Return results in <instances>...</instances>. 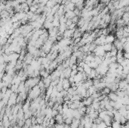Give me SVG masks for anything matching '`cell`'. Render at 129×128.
<instances>
[{
    "label": "cell",
    "mask_w": 129,
    "mask_h": 128,
    "mask_svg": "<svg viewBox=\"0 0 129 128\" xmlns=\"http://www.w3.org/2000/svg\"><path fill=\"white\" fill-rule=\"evenodd\" d=\"M124 30H125V31H126L127 32L129 33V26H125L124 27Z\"/></svg>",
    "instance_id": "obj_50"
},
{
    "label": "cell",
    "mask_w": 129,
    "mask_h": 128,
    "mask_svg": "<svg viewBox=\"0 0 129 128\" xmlns=\"http://www.w3.org/2000/svg\"><path fill=\"white\" fill-rule=\"evenodd\" d=\"M92 106L93 108L96 110V111H98L100 109V102H95V101H93V103H92Z\"/></svg>",
    "instance_id": "obj_31"
},
{
    "label": "cell",
    "mask_w": 129,
    "mask_h": 128,
    "mask_svg": "<svg viewBox=\"0 0 129 128\" xmlns=\"http://www.w3.org/2000/svg\"><path fill=\"white\" fill-rule=\"evenodd\" d=\"M1 18H2V19H8V18H11L10 13L6 10L2 11V12H1Z\"/></svg>",
    "instance_id": "obj_22"
},
{
    "label": "cell",
    "mask_w": 129,
    "mask_h": 128,
    "mask_svg": "<svg viewBox=\"0 0 129 128\" xmlns=\"http://www.w3.org/2000/svg\"><path fill=\"white\" fill-rule=\"evenodd\" d=\"M103 121L105 122V124H106V126H111L112 125V123H113V121H114L113 117H110L108 115H106L105 118L103 119Z\"/></svg>",
    "instance_id": "obj_10"
},
{
    "label": "cell",
    "mask_w": 129,
    "mask_h": 128,
    "mask_svg": "<svg viewBox=\"0 0 129 128\" xmlns=\"http://www.w3.org/2000/svg\"><path fill=\"white\" fill-rule=\"evenodd\" d=\"M123 44L119 39H118V38H116V39L115 40V42H113V45L116 48V49L118 50V51H123Z\"/></svg>",
    "instance_id": "obj_5"
},
{
    "label": "cell",
    "mask_w": 129,
    "mask_h": 128,
    "mask_svg": "<svg viewBox=\"0 0 129 128\" xmlns=\"http://www.w3.org/2000/svg\"><path fill=\"white\" fill-rule=\"evenodd\" d=\"M74 118H67L65 121H64V124H68L70 125L72 123V121H73Z\"/></svg>",
    "instance_id": "obj_36"
},
{
    "label": "cell",
    "mask_w": 129,
    "mask_h": 128,
    "mask_svg": "<svg viewBox=\"0 0 129 128\" xmlns=\"http://www.w3.org/2000/svg\"><path fill=\"white\" fill-rule=\"evenodd\" d=\"M106 115H107V113H106V110H103L100 112H99V118H101L102 120L105 118Z\"/></svg>",
    "instance_id": "obj_35"
},
{
    "label": "cell",
    "mask_w": 129,
    "mask_h": 128,
    "mask_svg": "<svg viewBox=\"0 0 129 128\" xmlns=\"http://www.w3.org/2000/svg\"><path fill=\"white\" fill-rule=\"evenodd\" d=\"M89 117H90V118H91L93 121H94L95 119H97V118H99V112L98 111H95L93 113L88 115Z\"/></svg>",
    "instance_id": "obj_26"
},
{
    "label": "cell",
    "mask_w": 129,
    "mask_h": 128,
    "mask_svg": "<svg viewBox=\"0 0 129 128\" xmlns=\"http://www.w3.org/2000/svg\"><path fill=\"white\" fill-rule=\"evenodd\" d=\"M77 68H78V65L77 64H74V65H72L71 66L72 70H77Z\"/></svg>",
    "instance_id": "obj_49"
},
{
    "label": "cell",
    "mask_w": 129,
    "mask_h": 128,
    "mask_svg": "<svg viewBox=\"0 0 129 128\" xmlns=\"http://www.w3.org/2000/svg\"><path fill=\"white\" fill-rule=\"evenodd\" d=\"M129 49V42H126L124 44H123V51H126Z\"/></svg>",
    "instance_id": "obj_38"
},
{
    "label": "cell",
    "mask_w": 129,
    "mask_h": 128,
    "mask_svg": "<svg viewBox=\"0 0 129 128\" xmlns=\"http://www.w3.org/2000/svg\"><path fill=\"white\" fill-rule=\"evenodd\" d=\"M108 97H109L110 100H111V101H114V102L118 101V99H119V97H118L116 93V92H113V91L110 92V93L108 95Z\"/></svg>",
    "instance_id": "obj_12"
},
{
    "label": "cell",
    "mask_w": 129,
    "mask_h": 128,
    "mask_svg": "<svg viewBox=\"0 0 129 128\" xmlns=\"http://www.w3.org/2000/svg\"><path fill=\"white\" fill-rule=\"evenodd\" d=\"M74 31L75 30H69L67 29L64 33V38H72V36H73V34H74Z\"/></svg>",
    "instance_id": "obj_9"
},
{
    "label": "cell",
    "mask_w": 129,
    "mask_h": 128,
    "mask_svg": "<svg viewBox=\"0 0 129 128\" xmlns=\"http://www.w3.org/2000/svg\"><path fill=\"white\" fill-rule=\"evenodd\" d=\"M80 18L81 17H78V16H76V17H74L72 19V22H73L74 24H78V21H79V19H80Z\"/></svg>",
    "instance_id": "obj_39"
},
{
    "label": "cell",
    "mask_w": 129,
    "mask_h": 128,
    "mask_svg": "<svg viewBox=\"0 0 129 128\" xmlns=\"http://www.w3.org/2000/svg\"><path fill=\"white\" fill-rule=\"evenodd\" d=\"M83 68H84V72H85L86 74L89 75L91 72L92 69L91 68V66H89L88 64L85 63V64H84V66H83Z\"/></svg>",
    "instance_id": "obj_23"
},
{
    "label": "cell",
    "mask_w": 129,
    "mask_h": 128,
    "mask_svg": "<svg viewBox=\"0 0 129 128\" xmlns=\"http://www.w3.org/2000/svg\"><path fill=\"white\" fill-rule=\"evenodd\" d=\"M112 128H120L122 127V124L120 122H118V121H113V123H112V125H111Z\"/></svg>",
    "instance_id": "obj_32"
},
{
    "label": "cell",
    "mask_w": 129,
    "mask_h": 128,
    "mask_svg": "<svg viewBox=\"0 0 129 128\" xmlns=\"http://www.w3.org/2000/svg\"><path fill=\"white\" fill-rule=\"evenodd\" d=\"M106 127L107 126H106V124H105V122L103 121L100 124H97V128H106Z\"/></svg>",
    "instance_id": "obj_40"
},
{
    "label": "cell",
    "mask_w": 129,
    "mask_h": 128,
    "mask_svg": "<svg viewBox=\"0 0 129 128\" xmlns=\"http://www.w3.org/2000/svg\"><path fill=\"white\" fill-rule=\"evenodd\" d=\"M120 128H126V127H125V125H122V127H121Z\"/></svg>",
    "instance_id": "obj_52"
},
{
    "label": "cell",
    "mask_w": 129,
    "mask_h": 128,
    "mask_svg": "<svg viewBox=\"0 0 129 128\" xmlns=\"http://www.w3.org/2000/svg\"><path fill=\"white\" fill-rule=\"evenodd\" d=\"M124 58L125 59H129V53L124 51Z\"/></svg>",
    "instance_id": "obj_47"
},
{
    "label": "cell",
    "mask_w": 129,
    "mask_h": 128,
    "mask_svg": "<svg viewBox=\"0 0 129 128\" xmlns=\"http://www.w3.org/2000/svg\"><path fill=\"white\" fill-rule=\"evenodd\" d=\"M87 64H88L89 66H91V69H96L98 66H99V65L95 62V61L94 60V61H91V62H90V63H87Z\"/></svg>",
    "instance_id": "obj_34"
},
{
    "label": "cell",
    "mask_w": 129,
    "mask_h": 128,
    "mask_svg": "<svg viewBox=\"0 0 129 128\" xmlns=\"http://www.w3.org/2000/svg\"><path fill=\"white\" fill-rule=\"evenodd\" d=\"M58 114H59L58 111L57 109H53V111H52V117H53V118H54L55 116H57Z\"/></svg>",
    "instance_id": "obj_42"
},
{
    "label": "cell",
    "mask_w": 129,
    "mask_h": 128,
    "mask_svg": "<svg viewBox=\"0 0 129 128\" xmlns=\"http://www.w3.org/2000/svg\"><path fill=\"white\" fill-rule=\"evenodd\" d=\"M79 125H80V120L74 118L73 121H72V123L70 124V127L71 128H78Z\"/></svg>",
    "instance_id": "obj_19"
},
{
    "label": "cell",
    "mask_w": 129,
    "mask_h": 128,
    "mask_svg": "<svg viewBox=\"0 0 129 128\" xmlns=\"http://www.w3.org/2000/svg\"><path fill=\"white\" fill-rule=\"evenodd\" d=\"M125 107H126L127 110H129V105H125Z\"/></svg>",
    "instance_id": "obj_51"
},
{
    "label": "cell",
    "mask_w": 129,
    "mask_h": 128,
    "mask_svg": "<svg viewBox=\"0 0 129 128\" xmlns=\"http://www.w3.org/2000/svg\"><path fill=\"white\" fill-rule=\"evenodd\" d=\"M103 49L106 52H110L112 51V49H113V44H111V43H106L105 44L103 45Z\"/></svg>",
    "instance_id": "obj_14"
},
{
    "label": "cell",
    "mask_w": 129,
    "mask_h": 128,
    "mask_svg": "<svg viewBox=\"0 0 129 128\" xmlns=\"http://www.w3.org/2000/svg\"><path fill=\"white\" fill-rule=\"evenodd\" d=\"M97 45H103L106 43V36H100L99 37H97L96 39L94 42Z\"/></svg>",
    "instance_id": "obj_4"
},
{
    "label": "cell",
    "mask_w": 129,
    "mask_h": 128,
    "mask_svg": "<svg viewBox=\"0 0 129 128\" xmlns=\"http://www.w3.org/2000/svg\"><path fill=\"white\" fill-rule=\"evenodd\" d=\"M42 93V91L40 87H39L38 85L35 86L34 87H32V89H30V91L28 93V98L30 99H34L39 97H40Z\"/></svg>",
    "instance_id": "obj_1"
},
{
    "label": "cell",
    "mask_w": 129,
    "mask_h": 128,
    "mask_svg": "<svg viewBox=\"0 0 129 128\" xmlns=\"http://www.w3.org/2000/svg\"><path fill=\"white\" fill-rule=\"evenodd\" d=\"M18 93H13L12 94V96L10 97L9 100H8V103L7 106L8 107H12L15 105V104H17V99H18Z\"/></svg>",
    "instance_id": "obj_3"
},
{
    "label": "cell",
    "mask_w": 129,
    "mask_h": 128,
    "mask_svg": "<svg viewBox=\"0 0 129 128\" xmlns=\"http://www.w3.org/2000/svg\"><path fill=\"white\" fill-rule=\"evenodd\" d=\"M54 118L56 122H57V124H64V119L63 118V115L61 114H58L57 116L54 117Z\"/></svg>",
    "instance_id": "obj_13"
},
{
    "label": "cell",
    "mask_w": 129,
    "mask_h": 128,
    "mask_svg": "<svg viewBox=\"0 0 129 128\" xmlns=\"http://www.w3.org/2000/svg\"><path fill=\"white\" fill-rule=\"evenodd\" d=\"M97 91H97V87H95V86H94V85H92L91 87H89V89L88 90V92L89 93V94H90V96H91L92 94H94V93H96V92H97Z\"/></svg>",
    "instance_id": "obj_27"
},
{
    "label": "cell",
    "mask_w": 129,
    "mask_h": 128,
    "mask_svg": "<svg viewBox=\"0 0 129 128\" xmlns=\"http://www.w3.org/2000/svg\"><path fill=\"white\" fill-rule=\"evenodd\" d=\"M77 71H78V72H84V68L82 67V66H78Z\"/></svg>",
    "instance_id": "obj_46"
},
{
    "label": "cell",
    "mask_w": 129,
    "mask_h": 128,
    "mask_svg": "<svg viewBox=\"0 0 129 128\" xmlns=\"http://www.w3.org/2000/svg\"><path fill=\"white\" fill-rule=\"evenodd\" d=\"M123 103L120 101H116V104H115V106H114V109H116V110H119L122 106H123Z\"/></svg>",
    "instance_id": "obj_33"
},
{
    "label": "cell",
    "mask_w": 129,
    "mask_h": 128,
    "mask_svg": "<svg viewBox=\"0 0 129 128\" xmlns=\"http://www.w3.org/2000/svg\"><path fill=\"white\" fill-rule=\"evenodd\" d=\"M33 2H34V0H26V3L29 5L30 7L33 5Z\"/></svg>",
    "instance_id": "obj_43"
},
{
    "label": "cell",
    "mask_w": 129,
    "mask_h": 128,
    "mask_svg": "<svg viewBox=\"0 0 129 128\" xmlns=\"http://www.w3.org/2000/svg\"><path fill=\"white\" fill-rule=\"evenodd\" d=\"M119 112H120V114L122 115V116H124V117H126L127 115V112H128V110L125 107V105H123V106L119 109V110H118Z\"/></svg>",
    "instance_id": "obj_28"
},
{
    "label": "cell",
    "mask_w": 129,
    "mask_h": 128,
    "mask_svg": "<svg viewBox=\"0 0 129 128\" xmlns=\"http://www.w3.org/2000/svg\"><path fill=\"white\" fill-rule=\"evenodd\" d=\"M42 81L44 82L45 84V88H48L50 86H51L52 85V78H51V75H50L49 77L48 78H45V79H42Z\"/></svg>",
    "instance_id": "obj_11"
},
{
    "label": "cell",
    "mask_w": 129,
    "mask_h": 128,
    "mask_svg": "<svg viewBox=\"0 0 129 128\" xmlns=\"http://www.w3.org/2000/svg\"><path fill=\"white\" fill-rule=\"evenodd\" d=\"M72 23H73V22H72V20L71 19H68V20H67V21H66V24L67 27H68V26H70Z\"/></svg>",
    "instance_id": "obj_44"
},
{
    "label": "cell",
    "mask_w": 129,
    "mask_h": 128,
    "mask_svg": "<svg viewBox=\"0 0 129 128\" xmlns=\"http://www.w3.org/2000/svg\"><path fill=\"white\" fill-rule=\"evenodd\" d=\"M57 5V2H56L55 1H54V0H50V1H48L46 4V6L50 8H52L53 7H54L55 5Z\"/></svg>",
    "instance_id": "obj_30"
},
{
    "label": "cell",
    "mask_w": 129,
    "mask_h": 128,
    "mask_svg": "<svg viewBox=\"0 0 129 128\" xmlns=\"http://www.w3.org/2000/svg\"><path fill=\"white\" fill-rule=\"evenodd\" d=\"M64 15L67 19H71V20L74 17H76V14L73 11H69V12H66Z\"/></svg>",
    "instance_id": "obj_21"
},
{
    "label": "cell",
    "mask_w": 129,
    "mask_h": 128,
    "mask_svg": "<svg viewBox=\"0 0 129 128\" xmlns=\"http://www.w3.org/2000/svg\"><path fill=\"white\" fill-rule=\"evenodd\" d=\"M58 29H59V33H60V34H64V32L68 29V27H67L66 24H60V26L58 27Z\"/></svg>",
    "instance_id": "obj_20"
},
{
    "label": "cell",
    "mask_w": 129,
    "mask_h": 128,
    "mask_svg": "<svg viewBox=\"0 0 129 128\" xmlns=\"http://www.w3.org/2000/svg\"><path fill=\"white\" fill-rule=\"evenodd\" d=\"M74 80L75 83H78L83 81L82 79V72H78V73L74 76Z\"/></svg>",
    "instance_id": "obj_16"
},
{
    "label": "cell",
    "mask_w": 129,
    "mask_h": 128,
    "mask_svg": "<svg viewBox=\"0 0 129 128\" xmlns=\"http://www.w3.org/2000/svg\"><path fill=\"white\" fill-rule=\"evenodd\" d=\"M25 125L30 127L32 124V121H31V118H29V119H26L25 120Z\"/></svg>",
    "instance_id": "obj_37"
},
{
    "label": "cell",
    "mask_w": 129,
    "mask_h": 128,
    "mask_svg": "<svg viewBox=\"0 0 129 128\" xmlns=\"http://www.w3.org/2000/svg\"><path fill=\"white\" fill-rule=\"evenodd\" d=\"M43 27L45 30H51L52 28H54V26H53V24H52V22H49V21H45V24H43Z\"/></svg>",
    "instance_id": "obj_18"
},
{
    "label": "cell",
    "mask_w": 129,
    "mask_h": 128,
    "mask_svg": "<svg viewBox=\"0 0 129 128\" xmlns=\"http://www.w3.org/2000/svg\"><path fill=\"white\" fill-rule=\"evenodd\" d=\"M93 53L95 54V56H97V57H102L103 60H104V56H105L106 51H104L103 45H97V48H95V50L94 51Z\"/></svg>",
    "instance_id": "obj_2"
},
{
    "label": "cell",
    "mask_w": 129,
    "mask_h": 128,
    "mask_svg": "<svg viewBox=\"0 0 129 128\" xmlns=\"http://www.w3.org/2000/svg\"><path fill=\"white\" fill-rule=\"evenodd\" d=\"M100 92H101V93L103 94V95L108 96L109 94L110 93V92H111V90H110V88H109L108 87H104Z\"/></svg>",
    "instance_id": "obj_29"
},
{
    "label": "cell",
    "mask_w": 129,
    "mask_h": 128,
    "mask_svg": "<svg viewBox=\"0 0 129 128\" xmlns=\"http://www.w3.org/2000/svg\"><path fill=\"white\" fill-rule=\"evenodd\" d=\"M82 101H83L84 105H85V106L88 107V106H90V105H92L93 101H94V99H93L91 97H88V98L83 99Z\"/></svg>",
    "instance_id": "obj_6"
},
{
    "label": "cell",
    "mask_w": 129,
    "mask_h": 128,
    "mask_svg": "<svg viewBox=\"0 0 129 128\" xmlns=\"http://www.w3.org/2000/svg\"><path fill=\"white\" fill-rule=\"evenodd\" d=\"M103 121V120L101 119V118H97V119H95L94 121V123H95V124H100L101 122Z\"/></svg>",
    "instance_id": "obj_41"
},
{
    "label": "cell",
    "mask_w": 129,
    "mask_h": 128,
    "mask_svg": "<svg viewBox=\"0 0 129 128\" xmlns=\"http://www.w3.org/2000/svg\"><path fill=\"white\" fill-rule=\"evenodd\" d=\"M122 118V115L120 114V112H119V111H117V112L114 114V116H113V119H114V121H118V122H120Z\"/></svg>",
    "instance_id": "obj_24"
},
{
    "label": "cell",
    "mask_w": 129,
    "mask_h": 128,
    "mask_svg": "<svg viewBox=\"0 0 129 128\" xmlns=\"http://www.w3.org/2000/svg\"><path fill=\"white\" fill-rule=\"evenodd\" d=\"M69 59H70V67H71L72 65L76 64V63L78 62V58L76 56H74V55H72V56Z\"/></svg>",
    "instance_id": "obj_25"
},
{
    "label": "cell",
    "mask_w": 129,
    "mask_h": 128,
    "mask_svg": "<svg viewBox=\"0 0 129 128\" xmlns=\"http://www.w3.org/2000/svg\"><path fill=\"white\" fill-rule=\"evenodd\" d=\"M104 22L106 24H110L111 23V21H112V16H111V14L109 13L107 14H106L103 17V18H102Z\"/></svg>",
    "instance_id": "obj_17"
},
{
    "label": "cell",
    "mask_w": 129,
    "mask_h": 128,
    "mask_svg": "<svg viewBox=\"0 0 129 128\" xmlns=\"http://www.w3.org/2000/svg\"><path fill=\"white\" fill-rule=\"evenodd\" d=\"M106 128H112V127H111V126H107Z\"/></svg>",
    "instance_id": "obj_53"
},
{
    "label": "cell",
    "mask_w": 129,
    "mask_h": 128,
    "mask_svg": "<svg viewBox=\"0 0 129 128\" xmlns=\"http://www.w3.org/2000/svg\"><path fill=\"white\" fill-rule=\"evenodd\" d=\"M78 71L77 70H72V72H71V75L70 76H72V77H74L77 73H78Z\"/></svg>",
    "instance_id": "obj_45"
},
{
    "label": "cell",
    "mask_w": 129,
    "mask_h": 128,
    "mask_svg": "<svg viewBox=\"0 0 129 128\" xmlns=\"http://www.w3.org/2000/svg\"><path fill=\"white\" fill-rule=\"evenodd\" d=\"M82 35H83V33L79 30V29L77 28L74 31V34H73V36H72V39H75V38H82Z\"/></svg>",
    "instance_id": "obj_15"
},
{
    "label": "cell",
    "mask_w": 129,
    "mask_h": 128,
    "mask_svg": "<svg viewBox=\"0 0 129 128\" xmlns=\"http://www.w3.org/2000/svg\"><path fill=\"white\" fill-rule=\"evenodd\" d=\"M116 39V37L115 35L113 34H109L108 36H106V43H111V44H113V42H115V40Z\"/></svg>",
    "instance_id": "obj_7"
},
{
    "label": "cell",
    "mask_w": 129,
    "mask_h": 128,
    "mask_svg": "<svg viewBox=\"0 0 129 128\" xmlns=\"http://www.w3.org/2000/svg\"><path fill=\"white\" fill-rule=\"evenodd\" d=\"M69 81H70V82L71 83V84H72V83H74L75 82V80H74V77H72V76H70V78H69Z\"/></svg>",
    "instance_id": "obj_48"
},
{
    "label": "cell",
    "mask_w": 129,
    "mask_h": 128,
    "mask_svg": "<svg viewBox=\"0 0 129 128\" xmlns=\"http://www.w3.org/2000/svg\"><path fill=\"white\" fill-rule=\"evenodd\" d=\"M63 83V87H64V90L66 91H68L69 89L71 87V83L70 82L68 79H64L62 81Z\"/></svg>",
    "instance_id": "obj_8"
}]
</instances>
